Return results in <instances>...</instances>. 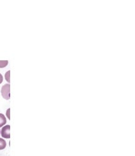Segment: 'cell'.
<instances>
[{
    "label": "cell",
    "mask_w": 135,
    "mask_h": 156,
    "mask_svg": "<svg viewBox=\"0 0 135 156\" xmlns=\"http://www.w3.org/2000/svg\"><path fill=\"white\" fill-rule=\"evenodd\" d=\"M1 133H2V136L3 138L9 139L10 138V126L6 125L4 126L2 128Z\"/></svg>",
    "instance_id": "2"
},
{
    "label": "cell",
    "mask_w": 135,
    "mask_h": 156,
    "mask_svg": "<svg viewBox=\"0 0 135 156\" xmlns=\"http://www.w3.org/2000/svg\"><path fill=\"white\" fill-rule=\"evenodd\" d=\"M1 92L3 98L5 100H9L10 98V85L9 84L3 85Z\"/></svg>",
    "instance_id": "1"
},
{
    "label": "cell",
    "mask_w": 135,
    "mask_h": 156,
    "mask_svg": "<svg viewBox=\"0 0 135 156\" xmlns=\"http://www.w3.org/2000/svg\"><path fill=\"white\" fill-rule=\"evenodd\" d=\"M6 123V119L5 116L3 114L0 113V128L3 126Z\"/></svg>",
    "instance_id": "3"
},
{
    "label": "cell",
    "mask_w": 135,
    "mask_h": 156,
    "mask_svg": "<svg viewBox=\"0 0 135 156\" xmlns=\"http://www.w3.org/2000/svg\"><path fill=\"white\" fill-rule=\"evenodd\" d=\"M6 147V143L5 140L0 138V150H3Z\"/></svg>",
    "instance_id": "4"
},
{
    "label": "cell",
    "mask_w": 135,
    "mask_h": 156,
    "mask_svg": "<svg viewBox=\"0 0 135 156\" xmlns=\"http://www.w3.org/2000/svg\"><path fill=\"white\" fill-rule=\"evenodd\" d=\"M0 133H1V131H0Z\"/></svg>",
    "instance_id": "9"
},
{
    "label": "cell",
    "mask_w": 135,
    "mask_h": 156,
    "mask_svg": "<svg viewBox=\"0 0 135 156\" xmlns=\"http://www.w3.org/2000/svg\"><path fill=\"white\" fill-rule=\"evenodd\" d=\"M10 108H9L6 111V115H7V118H9V119H10Z\"/></svg>",
    "instance_id": "7"
},
{
    "label": "cell",
    "mask_w": 135,
    "mask_h": 156,
    "mask_svg": "<svg viewBox=\"0 0 135 156\" xmlns=\"http://www.w3.org/2000/svg\"><path fill=\"white\" fill-rule=\"evenodd\" d=\"M8 64H9V61L8 60H0V68L5 67Z\"/></svg>",
    "instance_id": "5"
},
{
    "label": "cell",
    "mask_w": 135,
    "mask_h": 156,
    "mask_svg": "<svg viewBox=\"0 0 135 156\" xmlns=\"http://www.w3.org/2000/svg\"><path fill=\"white\" fill-rule=\"evenodd\" d=\"M10 71H8V72L5 74V79H6V80L8 82H9V83L10 82Z\"/></svg>",
    "instance_id": "6"
},
{
    "label": "cell",
    "mask_w": 135,
    "mask_h": 156,
    "mask_svg": "<svg viewBox=\"0 0 135 156\" xmlns=\"http://www.w3.org/2000/svg\"><path fill=\"white\" fill-rule=\"evenodd\" d=\"M3 76L0 74V84H2V82H3Z\"/></svg>",
    "instance_id": "8"
}]
</instances>
